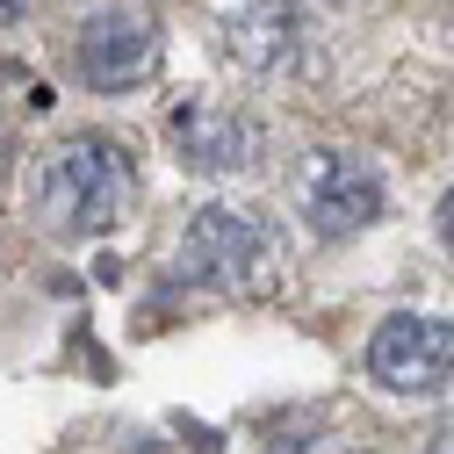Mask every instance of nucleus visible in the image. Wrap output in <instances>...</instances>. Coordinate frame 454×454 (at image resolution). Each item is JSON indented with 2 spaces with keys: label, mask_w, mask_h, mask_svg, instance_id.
I'll use <instances>...</instances> for the list:
<instances>
[{
  "label": "nucleus",
  "mask_w": 454,
  "mask_h": 454,
  "mask_svg": "<svg viewBox=\"0 0 454 454\" xmlns=\"http://www.w3.org/2000/svg\"><path fill=\"white\" fill-rule=\"evenodd\" d=\"M73 66L94 94H130L159 73V22L130 0H108V8L80 15L73 29Z\"/></svg>",
  "instance_id": "nucleus-3"
},
{
  "label": "nucleus",
  "mask_w": 454,
  "mask_h": 454,
  "mask_svg": "<svg viewBox=\"0 0 454 454\" xmlns=\"http://www.w3.org/2000/svg\"><path fill=\"white\" fill-rule=\"evenodd\" d=\"M137 454H166V447H137Z\"/></svg>",
  "instance_id": "nucleus-11"
},
{
  "label": "nucleus",
  "mask_w": 454,
  "mask_h": 454,
  "mask_svg": "<svg viewBox=\"0 0 454 454\" xmlns=\"http://www.w3.org/2000/svg\"><path fill=\"white\" fill-rule=\"evenodd\" d=\"M426 454H454V419H440V426H433V440H426Z\"/></svg>",
  "instance_id": "nucleus-8"
},
{
  "label": "nucleus",
  "mask_w": 454,
  "mask_h": 454,
  "mask_svg": "<svg viewBox=\"0 0 454 454\" xmlns=\"http://www.w3.org/2000/svg\"><path fill=\"white\" fill-rule=\"evenodd\" d=\"M368 375L389 396H433L454 375V325L447 317H426V310L382 317L375 339H368Z\"/></svg>",
  "instance_id": "nucleus-5"
},
{
  "label": "nucleus",
  "mask_w": 454,
  "mask_h": 454,
  "mask_svg": "<svg viewBox=\"0 0 454 454\" xmlns=\"http://www.w3.org/2000/svg\"><path fill=\"white\" fill-rule=\"evenodd\" d=\"M29 8H36V0H0V29H8V22H22Z\"/></svg>",
  "instance_id": "nucleus-9"
},
{
  "label": "nucleus",
  "mask_w": 454,
  "mask_h": 454,
  "mask_svg": "<svg viewBox=\"0 0 454 454\" xmlns=\"http://www.w3.org/2000/svg\"><path fill=\"white\" fill-rule=\"evenodd\" d=\"M332 8H354V0H332Z\"/></svg>",
  "instance_id": "nucleus-12"
},
{
  "label": "nucleus",
  "mask_w": 454,
  "mask_h": 454,
  "mask_svg": "<svg viewBox=\"0 0 454 454\" xmlns=\"http://www.w3.org/2000/svg\"><path fill=\"white\" fill-rule=\"evenodd\" d=\"M174 274L188 281V289H223V296L267 289V281L281 274V231L260 209L209 202V209L188 216V231L174 246Z\"/></svg>",
  "instance_id": "nucleus-2"
},
{
  "label": "nucleus",
  "mask_w": 454,
  "mask_h": 454,
  "mask_svg": "<svg viewBox=\"0 0 454 454\" xmlns=\"http://www.w3.org/2000/svg\"><path fill=\"white\" fill-rule=\"evenodd\" d=\"M296 202H303V223H310L317 239H354V231H368V223L389 209V188H382V174H375L368 159L317 152L310 174L296 181Z\"/></svg>",
  "instance_id": "nucleus-6"
},
{
  "label": "nucleus",
  "mask_w": 454,
  "mask_h": 454,
  "mask_svg": "<svg viewBox=\"0 0 454 454\" xmlns=\"http://www.w3.org/2000/svg\"><path fill=\"white\" fill-rule=\"evenodd\" d=\"M223 59L246 80H296L317 59V29L303 15V0H246L223 15Z\"/></svg>",
  "instance_id": "nucleus-4"
},
{
  "label": "nucleus",
  "mask_w": 454,
  "mask_h": 454,
  "mask_svg": "<svg viewBox=\"0 0 454 454\" xmlns=\"http://www.w3.org/2000/svg\"><path fill=\"white\" fill-rule=\"evenodd\" d=\"M440 216H447V239H454V195H447V209H440Z\"/></svg>",
  "instance_id": "nucleus-10"
},
{
  "label": "nucleus",
  "mask_w": 454,
  "mask_h": 454,
  "mask_svg": "<svg viewBox=\"0 0 454 454\" xmlns=\"http://www.w3.org/2000/svg\"><path fill=\"white\" fill-rule=\"evenodd\" d=\"M354 454H361V447H354Z\"/></svg>",
  "instance_id": "nucleus-13"
},
{
  "label": "nucleus",
  "mask_w": 454,
  "mask_h": 454,
  "mask_svg": "<svg viewBox=\"0 0 454 454\" xmlns=\"http://www.w3.org/2000/svg\"><path fill=\"white\" fill-rule=\"evenodd\" d=\"M130 202H137V159L108 130L66 137L43 159V174H36V216H43V231H59V239L116 231V223L130 216Z\"/></svg>",
  "instance_id": "nucleus-1"
},
{
  "label": "nucleus",
  "mask_w": 454,
  "mask_h": 454,
  "mask_svg": "<svg viewBox=\"0 0 454 454\" xmlns=\"http://www.w3.org/2000/svg\"><path fill=\"white\" fill-rule=\"evenodd\" d=\"M166 130H174V152L188 174H253L267 159V130L246 108H223V101H181Z\"/></svg>",
  "instance_id": "nucleus-7"
}]
</instances>
